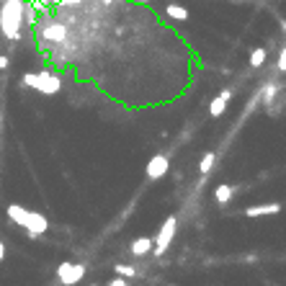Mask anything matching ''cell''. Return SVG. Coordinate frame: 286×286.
I'll return each mask as SVG.
<instances>
[{
	"label": "cell",
	"mask_w": 286,
	"mask_h": 286,
	"mask_svg": "<svg viewBox=\"0 0 286 286\" xmlns=\"http://www.w3.org/2000/svg\"><path fill=\"white\" fill-rule=\"evenodd\" d=\"M6 214H8L11 222H16L18 227H24L29 237H39V235H44L49 230V219L41 211H31V209L21 206V204H11L6 209Z\"/></svg>",
	"instance_id": "1"
},
{
	"label": "cell",
	"mask_w": 286,
	"mask_h": 286,
	"mask_svg": "<svg viewBox=\"0 0 286 286\" xmlns=\"http://www.w3.org/2000/svg\"><path fill=\"white\" fill-rule=\"evenodd\" d=\"M24 8H26L24 0H3V6H0V31L11 41H16L21 36V26L26 24Z\"/></svg>",
	"instance_id": "2"
},
{
	"label": "cell",
	"mask_w": 286,
	"mask_h": 286,
	"mask_svg": "<svg viewBox=\"0 0 286 286\" xmlns=\"http://www.w3.org/2000/svg\"><path fill=\"white\" fill-rule=\"evenodd\" d=\"M21 83H24L26 88H34V91L44 93V96H54V93H59V88H62L59 78H57L54 73H49V70L26 73L24 78H21Z\"/></svg>",
	"instance_id": "3"
},
{
	"label": "cell",
	"mask_w": 286,
	"mask_h": 286,
	"mask_svg": "<svg viewBox=\"0 0 286 286\" xmlns=\"http://www.w3.org/2000/svg\"><path fill=\"white\" fill-rule=\"evenodd\" d=\"M83 278H85V266H80V263L64 260V263L57 266V281L62 286H78Z\"/></svg>",
	"instance_id": "4"
},
{
	"label": "cell",
	"mask_w": 286,
	"mask_h": 286,
	"mask_svg": "<svg viewBox=\"0 0 286 286\" xmlns=\"http://www.w3.org/2000/svg\"><path fill=\"white\" fill-rule=\"evenodd\" d=\"M175 225H178V217H175V214H170L163 222V227H160V232L155 237V255H165L168 253L173 237H175Z\"/></svg>",
	"instance_id": "5"
},
{
	"label": "cell",
	"mask_w": 286,
	"mask_h": 286,
	"mask_svg": "<svg viewBox=\"0 0 286 286\" xmlns=\"http://www.w3.org/2000/svg\"><path fill=\"white\" fill-rule=\"evenodd\" d=\"M170 170V163H168V158L165 155H155L150 163H147V168H145V175H147V181H160L163 175Z\"/></svg>",
	"instance_id": "6"
},
{
	"label": "cell",
	"mask_w": 286,
	"mask_h": 286,
	"mask_svg": "<svg viewBox=\"0 0 286 286\" xmlns=\"http://www.w3.org/2000/svg\"><path fill=\"white\" fill-rule=\"evenodd\" d=\"M230 98H232V91H230V88H225V91L209 103V116H211V119H219V116H222L225 108H227V103H230Z\"/></svg>",
	"instance_id": "7"
},
{
	"label": "cell",
	"mask_w": 286,
	"mask_h": 286,
	"mask_svg": "<svg viewBox=\"0 0 286 286\" xmlns=\"http://www.w3.org/2000/svg\"><path fill=\"white\" fill-rule=\"evenodd\" d=\"M64 36H67V29H64L62 24H57V21H52V24H44L41 29V39L44 41H64Z\"/></svg>",
	"instance_id": "8"
},
{
	"label": "cell",
	"mask_w": 286,
	"mask_h": 286,
	"mask_svg": "<svg viewBox=\"0 0 286 286\" xmlns=\"http://www.w3.org/2000/svg\"><path fill=\"white\" fill-rule=\"evenodd\" d=\"M281 209H283V206L273 201V204H258V206H248L243 214H245V217H268V214H278Z\"/></svg>",
	"instance_id": "9"
},
{
	"label": "cell",
	"mask_w": 286,
	"mask_h": 286,
	"mask_svg": "<svg viewBox=\"0 0 286 286\" xmlns=\"http://www.w3.org/2000/svg\"><path fill=\"white\" fill-rule=\"evenodd\" d=\"M150 250H155V240L152 237H137L134 243H131V255H137V258L147 255Z\"/></svg>",
	"instance_id": "10"
},
{
	"label": "cell",
	"mask_w": 286,
	"mask_h": 286,
	"mask_svg": "<svg viewBox=\"0 0 286 286\" xmlns=\"http://www.w3.org/2000/svg\"><path fill=\"white\" fill-rule=\"evenodd\" d=\"M232 196H235V186H230V183H219L217 191H214L217 204H222V206H227L232 201Z\"/></svg>",
	"instance_id": "11"
},
{
	"label": "cell",
	"mask_w": 286,
	"mask_h": 286,
	"mask_svg": "<svg viewBox=\"0 0 286 286\" xmlns=\"http://www.w3.org/2000/svg\"><path fill=\"white\" fill-rule=\"evenodd\" d=\"M165 13H168L173 21H188V11H186L183 6H178V3H170V6L165 8Z\"/></svg>",
	"instance_id": "12"
},
{
	"label": "cell",
	"mask_w": 286,
	"mask_h": 286,
	"mask_svg": "<svg viewBox=\"0 0 286 286\" xmlns=\"http://www.w3.org/2000/svg\"><path fill=\"white\" fill-rule=\"evenodd\" d=\"M214 160H217V155H214V152H206V155L201 158L199 173H201V175H209V173H211V168H214Z\"/></svg>",
	"instance_id": "13"
},
{
	"label": "cell",
	"mask_w": 286,
	"mask_h": 286,
	"mask_svg": "<svg viewBox=\"0 0 286 286\" xmlns=\"http://www.w3.org/2000/svg\"><path fill=\"white\" fill-rule=\"evenodd\" d=\"M263 62H266V49H263V47L253 49L250 52V67H260Z\"/></svg>",
	"instance_id": "14"
},
{
	"label": "cell",
	"mask_w": 286,
	"mask_h": 286,
	"mask_svg": "<svg viewBox=\"0 0 286 286\" xmlns=\"http://www.w3.org/2000/svg\"><path fill=\"white\" fill-rule=\"evenodd\" d=\"M114 271H116V276H121V278H134V276H137V271L131 268V266H126V263H119Z\"/></svg>",
	"instance_id": "15"
},
{
	"label": "cell",
	"mask_w": 286,
	"mask_h": 286,
	"mask_svg": "<svg viewBox=\"0 0 286 286\" xmlns=\"http://www.w3.org/2000/svg\"><path fill=\"white\" fill-rule=\"evenodd\" d=\"M24 21L26 24H36V6H26L24 8Z\"/></svg>",
	"instance_id": "16"
},
{
	"label": "cell",
	"mask_w": 286,
	"mask_h": 286,
	"mask_svg": "<svg viewBox=\"0 0 286 286\" xmlns=\"http://www.w3.org/2000/svg\"><path fill=\"white\" fill-rule=\"evenodd\" d=\"M278 93V88L276 85H268L266 88V96H263V103H273V96Z\"/></svg>",
	"instance_id": "17"
},
{
	"label": "cell",
	"mask_w": 286,
	"mask_h": 286,
	"mask_svg": "<svg viewBox=\"0 0 286 286\" xmlns=\"http://www.w3.org/2000/svg\"><path fill=\"white\" fill-rule=\"evenodd\" d=\"M278 70L286 73V44H283V49H281V54H278Z\"/></svg>",
	"instance_id": "18"
},
{
	"label": "cell",
	"mask_w": 286,
	"mask_h": 286,
	"mask_svg": "<svg viewBox=\"0 0 286 286\" xmlns=\"http://www.w3.org/2000/svg\"><path fill=\"white\" fill-rule=\"evenodd\" d=\"M108 286H126V278H121V276H116L111 283H108Z\"/></svg>",
	"instance_id": "19"
},
{
	"label": "cell",
	"mask_w": 286,
	"mask_h": 286,
	"mask_svg": "<svg viewBox=\"0 0 286 286\" xmlns=\"http://www.w3.org/2000/svg\"><path fill=\"white\" fill-rule=\"evenodd\" d=\"M8 62H11L8 57H3V54H0V70H6V67H8Z\"/></svg>",
	"instance_id": "20"
},
{
	"label": "cell",
	"mask_w": 286,
	"mask_h": 286,
	"mask_svg": "<svg viewBox=\"0 0 286 286\" xmlns=\"http://www.w3.org/2000/svg\"><path fill=\"white\" fill-rule=\"evenodd\" d=\"M78 3H83V0H62V6H78Z\"/></svg>",
	"instance_id": "21"
},
{
	"label": "cell",
	"mask_w": 286,
	"mask_h": 286,
	"mask_svg": "<svg viewBox=\"0 0 286 286\" xmlns=\"http://www.w3.org/2000/svg\"><path fill=\"white\" fill-rule=\"evenodd\" d=\"M3 258H6V245L0 243V260H3Z\"/></svg>",
	"instance_id": "22"
},
{
	"label": "cell",
	"mask_w": 286,
	"mask_h": 286,
	"mask_svg": "<svg viewBox=\"0 0 286 286\" xmlns=\"http://www.w3.org/2000/svg\"><path fill=\"white\" fill-rule=\"evenodd\" d=\"M137 3H150V0H137Z\"/></svg>",
	"instance_id": "23"
},
{
	"label": "cell",
	"mask_w": 286,
	"mask_h": 286,
	"mask_svg": "<svg viewBox=\"0 0 286 286\" xmlns=\"http://www.w3.org/2000/svg\"><path fill=\"white\" fill-rule=\"evenodd\" d=\"M91 286H98V283H91Z\"/></svg>",
	"instance_id": "24"
},
{
	"label": "cell",
	"mask_w": 286,
	"mask_h": 286,
	"mask_svg": "<svg viewBox=\"0 0 286 286\" xmlns=\"http://www.w3.org/2000/svg\"><path fill=\"white\" fill-rule=\"evenodd\" d=\"M170 286H173V283H170Z\"/></svg>",
	"instance_id": "25"
}]
</instances>
